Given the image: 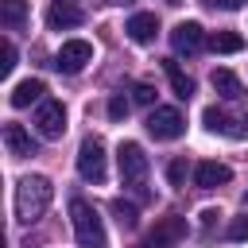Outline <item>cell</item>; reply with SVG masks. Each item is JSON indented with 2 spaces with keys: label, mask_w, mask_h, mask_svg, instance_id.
Listing matches in <instances>:
<instances>
[{
  "label": "cell",
  "mask_w": 248,
  "mask_h": 248,
  "mask_svg": "<svg viewBox=\"0 0 248 248\" xmlns=\"http://www.w3.org/2000/svg\"><path fill=\"white\" fill-rule=\"evenodd\" d=\"M202 120H205L209 132H217L225 140H248V116H240V112H229L221 105H209L202 112Z\"/></svg>",
  "instance_id": "cell-4"
},
{
  "label": "cell",
  "mask_w": 248,
  "mask_h": 248,
  "mask_svg": "<svg viewBox=\"0 0 248 248\" xmlns=\"http://www.w3.org/2000/svg\"><path fill=\"white\" fill-rule=\"evenodd\" d=\"M43 93H46V85L39 81V78H27V81H19L16 89H12V108H27L31 101H43Z\"/></svg>",
  "instance_id": "cell-16"
},
{
  "label": "cell",
  "mask_w": 248,
  "mask_h": 248,
  "mask_svg": "<svg viewBox=\"0 0 248 248\" xmlns=\"http://www.w3.org/2000/svg\"><path fill=\"white\" fill-rule=\"evenodd\" d=\"M182 236H186V221H182V217H163V221L147 232L143 248H174Z\"/></svg>",
  "instance_id": "cell-10"
},
{
  "label": "cell",
  "mask_w": 248,
  "mask_h": 248,
  "mask_svg": "<svg viewBox=\"0 0 248 248\" xmlns=\"http://www.w3.org/2000/svg\"><path fill=\"white\" fill-rule=\"evenodd\" d=\"M229 178H232V170H229L225 163L205 159V163H198V167H194V182H198L202 190H217V186H225Z\"/></svg>",
  "instance_id": "cell-12"
},
{
  "label": "cell",
  "mask_w": 248,
  "mask_h": 248,
  "mask_svg": "<svg viewBox=\"0 0 248 248\" xmlns=\"http://www.w3.org/2000/svg\"><path fill=\"white\" fill-rule=\"evenodd\" d=\"M244 202H248V190H244Z\"/></svg>",
  "instance_id": "cell-30"
},
{
  "label": "cell",
  "mask_w": 248,
  "mask_h": 248,
  "mask_svg": "<svg viewBox=\"0 0 248 248\" xmlns=\"http://www.w3.org/2000/svg\"><path fill=\"white\" fill-rule=\"evenodd\" d=\"M167 178H170L174 186H182V178H186V163H182V159H174V163L167 167Z\"/></svg>",
  "instance_id": "cell-25"
},
{
  "label": "cell",
  "mask_w": 248,
  "mask_h": 248,
  "mask_svg": "<svg viewBox=\"0 0 248 248\" xmlns=\"http://www.w3.org/2000/svg\"><path fill=\"white\" fill-rule=\"evenodd\" d=\"M108 4H132V0H108Z\"/></svg>",
  "instance_id": "cell-28"
},
{
  "label": "cell",
  "mask_w": 248,
  "mask_h": 248,
  "mask_svg": "<svg viewBox=\"0 0 248 248\" xmlns=\"http://www.w3.org/2000/svg\"><path fill=\"white\" fill-rule=\"evenodd\" d=\"M0 19H4V27H23V19H27V0H4L0 4Z\"/></svg>",
  "instance_id": "cell-19"
},
{
  "label": "cell",
  "mask_w": 248,
  "mask_h": 248,
  "mask_svg": "<svg viewBox=\"0 0 248 248\" xmlns=\"http://www.w3.org/2000/svg\"><path fill=\"white\" fill-rule=\"evenodd\" d=\"M205 43H209V39H205L202 23H194V19H186V23H178V27L170 31V46H174V54H198Z\"/></svg>",
  "instance_id": "cell-9"
},
{
  "label": "cell",
  "mask_w": 248,
  "mask_h": 248,
  "mask_svg": "<svg viewBox=\"0 0 248 248\" xmlns=\"http://www.w3.org/2000/svg\"><path fill=\"white\" fill-rule=\"evenodd\" d=\"M108 116H112V120H124V116H128V101H124V93L108 97Z\"/></svg>",
  "instance_id": "cell-22"
},
{
  "label": "cell",
  "mask_w": 248,
  "mask_h": 248,
  "mask_svg": "<svg viewBox=\"0 0 248 248\" xmlns=\"http://www.w3.org/2000/svg\"><path fill=\"white\" fill-rule=\"evenodd\" d=\"M46 23H50L54 31H62V27H81V23H85V12H81L78 4H70V0H54V4L46 8Z\"/></svg>",
  "instance_id": "cell-11"
},
{
  "label": "cell",
  "mask_w": 248,
  "mask_h": 248,
  "mask_svg": "<svg viewBox=\"0 0 248 248\" xmlns=\"http://www.w3.org/2000/svg\"><path fill=\"white\" fill-rule=\"evenodd\" d=\"M78 174L85 178V182H105V143L101 140H85L81 147H78Z\"/></svg>",
  "instance_id": "cell-7"
},
{
  "label": "cell",
  "mask_w": 248,
  "mask_h": 248,
  "mask_svg": "<svg viewBox=\"0 0 248 248\" xmlns=\"http://www.w3.org/2000/svg\"><path fill=\"white\" fill-rule=\"evenodd\" d=\"M217 217H221L217 209H205V213H202V225H205V229H213V221H217Z\"/></svg>",
  "instance_id": "cell-27"
},
{
  "label": "cell",
  "mask_w": 248,
  "mask_h": 248,
  "mask_svg": "<svg viewBox=\"0 0 248 248\" xmlns=\"http://www.w3.org/2000/svg\"><path fill=\"white\" fill-rule=\"evenodd\" d=\"M209 81H213V89H217L225 101H240V97H244V85H240V78H236L232 70H213Z\"/></svg>",
  "instance_id": "cell-15"
},
{
  "label": "cell",
  "mask_w": 248,
  "mask_h": 248,
  "mask_svg": "<svg viewBox=\"0 0 248 248\" xmlns=\"http://www.w3.org/2000/svg\"><path fill=\"white\" fill-rule=\"evenodd\" d=\"M70 221H74V236H78L81 248H105L108 244L105 240V225H101V217H97V209L89 202L74 198L70 202Z\"/></svg>",
  "instance_id": "cell-2"
},
{
  "label": "cell",
  "mask_w": 248,
  "mask_h": 248,
  "mask_svg": "<svg viewBox=\"0 0 248 248\" xmlns=\"http://www.w3.org/2000/svg\"><path fill=\"white\" fill-rule=\"evenodd\" d=\"M112 213H116L120 229H136V225H140V217H136V205H132V202H124V198H116V202H112Z\"/></svg>",
  "instance_id": "cell-20"
},
{
  "label": "cell",
  "mask_w": 248,
  "mask_h": 248,
  "mask_svg": "<svg viewBox=\"0 0 248 248\" xmlns=\"http://www.w3.org/2000/svg\"><path fill=\"white\" fill-rule=\"evenodd\" d=\"M12 70H16V46H12V39H4L0 43V74L8 78Z\"/></svg>",
  "instance_id": "cell-21"
},
{
  "label": "cell",
  "mask_w": 248,
  "mask_h": 248,
  "mask_svg": "<svg viewBox=\"0 0 248 248\" xmlns=\"http://www.w3.org/2000/svg\"><path fill=\"white\" fill-rule=\"evenodd\" d=\"M89 62H93V46H89L85 39H70V43H62L58 54H54V66H58L62 74H81Z\"/></svg>",
  "instance_id": "cell-8"
},
{
  "label": "cell",
  "mask_w": 248,
  "mask_h": 248,
  "mask_svg": "<svg viewBox=\"0 0 248 248\" xmlns=\"http://www.w3.org/2000/svg\"><path fill=\"white\" fill-rule=\"evenodd\" d=\"M163 70H167V78H170V85H174V97L190 101V97H194V81L182 74V66H178L174 58H167V62H163Z\"/></svg>",
  "instance_id": "cell-17"
},
{
  "label": "cell",
  "mask_w": 248,
  "mask_h": 248,
  "mask_svg": "<svg viewBox=\"0 0 248 248\" xmlns=\"http://www.w3.org/2000/svg\"><path fill=\"white\" fill-rule=\"evenodd\" d=\"M116 163H120V182L132 186L140 198H147V190H143V178H147V155H143V147L136 140H124L120 151H116Z\"/></svg>",
  "instance_id": "cell-3"
},
{
  "label": "cell",
  "mask_w": 248,
  "mask_h": 248,
  "mask_svg": "<svg viewBox=\"0 0 248 248\" xmlns=\"http://www.w3.org/2000/svg\"><path fill=\"white\" fill-rule=\"evenodd\" d=\"M35 128L43 140H62L66 132V105L54 101V97H43L39 108H35Z\"/></svg>",
  "instance_id": "cell-5"
},
{
  "label": "cell",
  "mask_w": 248,
  "mask_h": 248,
  "mask_svg": "<svg viewBox=\"0 0 248 248\" xmlns=\"http://www.w3.org/2000/svg\"><path fill=\"white\" fill-rule=\"evenodd\" d=\"M229 240H248V217H232L229 221Z\"/></svg>",
  "instance_id": "cell-23"
},
{
  "label": "cell",
  "mask_w": 248,
  "mask_h": 248,
  "mask_svg": "<svg viewBox=\"0 0 248 248\" xmlns=\"http://www.w3.org/2000/svg\"><path fill=\"white\" fill-rule=\"evenodd\" d=\"M209 8H221V12H236V8H244V0H205Z\"/></svg>",
  "instance_id": "cell-26"
},
{
  "label": "cell",
  "mask_w": 248,
  "mask_h": 248,
  "mask_svg": "<svg viewBox=\"0 0 248 248\" xmlns=\"http://www.w3.org/2000/svg\"><path fill=\"white\" fill-rule=\"evenodd\" d=\"M124 31H128V39H132V43H151V39H155V31H159V19H155L151 12H136V16L128 19V27H124Z\"/></svg>",
  "instance_id": "cell-13"
},
{
  "label": "cell",
  "mask_w": 248,
  "mask_h": 248,
  "mask_svg": "<svg viewBox=\"0 0 248 248\" xmlns=\"http://www.w3.org/2000/svg\"><path fill=\"white\" fill-rule=\"evenodd\" d=\"M50 198H54L50 178H43V174H27V178H19V186H16V217H19L23 225L39 221V217L46 213Z\"/></svg>",
  "instance_id": "cell-1"
},
{
  "label": "cell",
  "mask_w": 248,
  "mask_h": 248,
  "mask_svg": "<svg viewBox=\"0 0 248 248\" xmlns=\"http://www.w3.org/2000/svg\"><path fill=\"white\" fill-rule=\"evenodd\" d=\"M147 132H151L155 140H178V136L186 132V120H182L178 108H170V105H155V108L147 112Z\"/></svg>",
  "instance_id": "cell-6"
},
{
  "label": "cell",
  "mask_w": 248,
  "mask_h": 248,
  "mask_svg": "<svg viewBox=\"0 0 248 248\" xmlns=\"http://www.w3.org/2000/svg\"><path fill=\"white\" fill-rule=\"evenodd\" d=\"M167 4H178V0H167Z\"/></svg>",
  "instance_id": "cell-29"
},
{
  "label": "cell",
  "mask_w": 248,
  "mask_h": 248,
  "mask_svg": "<svg viewBox=\"0 0 248 248\" xmlns=\"http://www.w3.org/2000/svg\"><path fill=\"white\" fill-rule=\"evenodd\" d=\"M209 50H217V54H236V50H244V39H240L236 31H213V35H209Z\"/></svg>",
  "instance_id": "cell-18"
},
{
  "label": "cell",
  "mask_w": 248,
  "mask_h": 248,
  "mask_svg": "<svg viewBox=\"0 0 248 248\" xmlns=\"http://www.w3.org/2000/svg\"><path fill=\"white\" fill-rule=\"evenodd\" d=\"M4 147H8L16 159L35 155V143H31V136L23 132V124H4Z\"/></svg>",
  "instance_id": "cell-14"
},
{
  "label": "cell",
  "mask_w": 248,
  "mask_h": 248,
  "mask_svg": "<svg viewBox=\"0 0 248 248\" xmlns=\"http://www.w3.org/2000/svg\"><path fill=\"white\" fill-rule=\"evenodd\" d=\"M132 97H136V101H140V105H151V101H155V85H147V81H140V85H136V93H132Z\"/></svg>",
  "instance_id": "cell-24"
}]
</instances>
